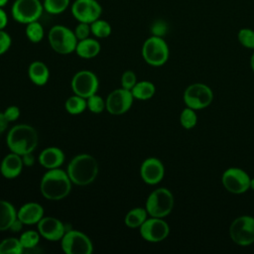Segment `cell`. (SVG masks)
Returning <instances> with one entry per match:
<instances>
[{"mask_svg":"<svg viewBox=\"0 0 254 254\" xmlns=\"http://www.w3.org/2000/svg\"><path fill=\"white\" fill-rule=\"evenodd\" d=\"M61 246L65 254H91L93 252L89 237L75 229L65 231L61 240Z\"/></svg>","mask_w":254,"mask_h":254,"instance_id":"cell-9","label":"cell"},{"mask_svg":"<svg viewBox=\"0 0 254 254\" xmlns=\"http://www.w3.org/2000/svg\"><path fill=\"white\" fill-rule=\"evenodd\" d=\"M250 66H251L252 71L254 72V51H253V53L251 55V58H250Z\"/></svg>","mask_w":254,"mask_h":254,"instance_id":"cell-44","label":"cell"},{"mask_svg":"<svg viewBox=\"0 0 254 254\" xmlns=\"http://www.w3.org/2000/svg\"><path fill=\"white\" fill-rule=\"evenodd\" d=\"M73 32H74L75 37L77 38L78 41L84 40V39H86V38H89V35L91 34L90 24L78 22V24L76 25V27H75V29H74Z\"/></svg>","mask_w":254,"mask_h":254,"instance_id":"cell-37","label":"cell"},{"mask_svg":"<svg viewBox=\"0 0 254 254\" xmlns=\"http://www.w3.org/2000/svg\"><path fill=\"white\" fill-rule=\"evenodd\" d=\"M9 0H0V8H3L4 6H6Z\"/></svg>","mask_w":254,"mask_h":254,"instance_id":"cell-45","label":"cell"},{"mask_svg":"<svg viewBox=\"0 0 254 254\" xmlns=\"http://www.w3.org/2000/svg\"><path fill=\"white\" fill-rule=\"evenodd\" d=\"M39 163L47 170L60 168L64 162V153L58 147H48L44 149L39 157Z\"/></svg>","mask_w":254,"mask_h":254,"instance_id":"cell-20","label":"cell"},{"mask_svg":"<svg viewBox=\"0 0 254 254\" xmlns=\"http://www.w3.org/2000/svg\"><path fill=\"white\" fill-rule=\"evenodd\" d=\"M70 12L77 22L91 24L100 18L102 7L97 0H75L70 6Z\"/></svg>","mask_w":254,"mask_h":254,"instance_id":"cell-14","label":"cell"},{"mask_svg":"<svg viewBox=\"0 0 254 254\" xmlns=\"http://www.w3.org/2000/svg\"><path fill=\"white\" fill-rule=\"evenodd\" d=\"M98 163L93 156L79 154L69 161L66 173L72 184L84 187L94 182L98 175Z\"/></svg>","mask_w":254,"mask_h":254,"instance_id":"cell-2","label":"cell"},{"mask_svg":"<svg viewBox=\"0 0 254 254\" xmlns=\"http://www.w3.org/2000/svg\"><path fill=\"white\" fill-rule=\"evenodd\" d=\"M142 57L151 66L164 65L170 57V49L164 38L151 36L142 46Z\"/></svg>","mask_w":254,"mask_h":254,"instance_id":"cell-6","label":"cell"},{"mask_svg":"<svg viewBox=\"0 0 254 254\" xmlns=\"http://www.w3.org/2000/svg\"><path fill=\"white\" fill-rule=\"evenodd\" d=\"M12 45L11 36L4 30H0V56L5 54Z\"/></svg>","mask_w":254,"mask_h":254,"instance_id":"cell-38","label":"cell"},{"mask_svg":"<svg viewBox=\"0 0 254 254\" xmlns=\"http://www.w3.org/2000/svg\"><path fill=\"white\" fill-rule=\"evenodd\" d=\"M250 176L238 167H230L221 175V184L230 193L241 194L250 189Z\"/></svg>","mask_w":254,"mask_h":254,"instance_id":"cell-11","label":"cell"},{"mask_svg":"<svg viewBox=\"0 0 254 254\" xmlns=\"http://www.w3.org/2000/svg\"><path fill=\"white\" fill-rule=\"evenodd\" d=\"M28 75L34 84L45 85L50 78V70L45 63L35 61L28 67Z\"/></svg>","mask_w":254,"mask_h":254,"instance_id":"cell-21","label":"cell"},{"mask_svg":"<svg viewBox=\"0 0 254 254\" xmlns=\"http://www.w3.org/2000/svg\"><path fill=\"white\" fill-rule=\"evenodd\" d=\"M180 123L182 127L187 130H190L194 128L197 124L196 110L186 106L180 114Z\"/></svg>","mask_w":254,"mask_h":254,"instance_id":"cell-31","label":"cell"},{"mask_svg":"<svg viewBox=\"0 0 254 254\" xmlns=\"http://www.w3.org/2000/svg\"><path fill=\"white\" fill-rule=\"evenodd\" d=\"M20 114H21L20 108L18 106H16V105L8 106L5 109V111H4V115H5V117L7 118V120L9 122L16 121L20 117Z\"/></svg>","mask_w":254,"mask_h":254,"instance_id":"cell-39","label":"cell"},{"mask_svg":"<svg viewBox=\"0 0 254 254\" xmlns=\"http://www.w3.org/2000/svg\"><path fill=\"white\" fill-rule=\"evenodd\" d=\"M70 0H44V10L51 15L64 13L69 6Z\"/></svg>","mask_w":254,"mask_h":254,"instance_id":"cell-29","label":"cell"},{"mask_svg":"<svg viewBox=\"0 0 254 254\" xmlns=\"http://www.w3.org/2000/svg\"><path fill=\"white\" fill-rule=\"evenodd\" d=\"M43 206L34 201L23 204L17 211V217L24 223V225L38 224V222L44 217Z\"/></svg>","mask_w":254,"mask_h":254,"instance_id":"cell-19","label":"cell"},{"mask_svg":"<svg viewBox=\"0 0 254 254\" xmlns=\"http://www.w3.org/2000/svg\"><path fill=\"white\" fill-rule=\"evenodd\" d=\"M40 237L41 234L39 233V231H35V230H27L24 231L21 235H20V242L24 247V250L26 249H33L35 248L38 243L40 242Z\"/></svg>","mask_w":254,"mask_h":254,"instance_id":"cell-32","label":"cell"},{"mask_svg":"<svg viewBox=\"0 0 254 254\" xmlns=\"http://www.w3.org/2000/svg\"><path fill=\"white\" fill-rule=\"evenodd\" d=\"M90 30L91 34L98 39H104L109 37L112 31L110 24L107 21L102 20L100 18L90 24Z\"/></svg>","mask_w":254,"mask_h":254,"instance_id":"cell-30","label":"cell"},{"mask_svg":"<svg viewBox=\"0 0 254 254\" xmlns=\"http://www.w3.org/2000/svg\"><path fill=\"white\" fill-rule=\"evenodd\" d=\"M100 50H101V46L99 42L89 37L77 42L75 53L79 58L89 60V59L95 58L100 53Z\"/></svg>","mask_w":254,"mask_h":254,"instance_id":"cell-22","label":"cell"},{"mask_svg":"<svg viewBox=\"0 0 254 254\" xmlns=\"http://www.w3.org/2000/svg\"><path fill=\"white\" fill-rule=\"evenodd\" d=\"M22 160H23V164L26 167H32L35 164V157L32 153H28L22 156Z\"/></svg>","mask_w":254,"mask_h":254,"instance_id":"cell-40","label":"cell"},{"mask_svg":"<svg viewBox=\"0 0 254 254\" xmlns=\"http://www.w3.org/2000/svg\"><path fill=\"white\" fill-rule=\"evenodd\" d=\"M168 30H169L168 23L162 19H158V20L154 21L150 28L152 36L161 37V38H164L167 35Z\"/></svg>","mask_w":254,"mask_h":254,"instance_id":"cell-35","label":"cell"},{"mask_svg":"<svg viewBox=\"0 0 254 254\" xmlns=\"http://www.w3.org/2000/svg\"><path fill=\"white\" fill-rule=\"evenodd\" d=\"M230 239L239 246H249L254 243V216L240 215L229 226Z\"/></svg>","mask_w":254,"mask_h":254,"instance_id":"cell-8","label":"cell"},{"mask_svg":"<svg viewBox=\"0 0 254 254\" xmlns=\"http://www.w3.org/2000/svg\"><path fill=\"white\" fill-rule=\"evenodd\" d=\"M23 167L22 156L11 152L3 158L0 164V173L4 178L12 180L21 175Z\"/></svg>","mask_w":254,"mask_h":254,"instance_id":"cell-18","label":"cell"},{"mask_svg":"<svg viewBox=\"0 0 254 254\" xmlns=\"http://www.w3.org/2000/svg\"><path fill=\"white\" fill-rule=\"evenodd\" d=\"M140 235L148 242L157 243L165 240L170 234V226L164 218L150 216L139 227Z\"/></svg>","mask_w":254,"mask_h":254,"instance_id":"cell-13","label":"cell"},{"mask_svg":"<svg viewBox=\"0 0 254 254\" xmlns=\"http://www.w3.org/2000/svg\"><path fill=\"white\" fill-rule=\"evenodd\" d=\"M10 122L7 120V118L4 115V112H0V135L7 129L8 124Z\"/></svg>","mask_w":254,"mask_h":254,"instance_id":"cell-42","label":"cell"},{"mask_svg":"<svg viewBox=\"0 0 254 254\" xmlns=\"http://www.w3.org/2000/svg\"><path fill=\"white\" fill-rule=\"evenodd\" d=\"M24 251L19 238L8 237L0 242V254H22Z\"/></svg>","mask_w":254,"mask_h":254,"instance_id":"cell-27","label":"cell"},{"mask_svg":"<svg viewBox=\"0 0 254 254\" xmlns=\"http://www.w3.org/2000/svg\"><path fill=\"white\" fill-rule=\"evenodd\" d=\"M51 48L60 55H68L75 52L77 38L72 30L64 25L53 26L48 33Z\"/></svg>","mask_w":254,"mask_h":254,"instance_id":"cell-5","label":"cell"},{"mask_svg":"<svg viewBox=\"0 0 254 254\" xmlns=\"http://www.w3.org/2000/svg\"><path fill=\"white\" fill-rule=\"evenodd\" d=\"M133 94L131 90L123 87L112 90L106 100V110L112 115H121L126 113L133 104Z\"/></svg>","mask_w":254,"mask_h":254,"instance_id":"cell-15","label":"cell"},{"mask_svg":"<svg viewBox=\"0 0 254 254\" xmlns=\"http://www.w3.org/2000/svg\"><path fill=\"white\" fill-rule=\"evenodd\" d=\"M42 237L49 241H60L65 233V225L62 220L53 216H44L37 224Z\"/></svg>","mask_w":254,"mask_h":254,"instance_id":"cell-17","label":"cell"},{"mask_svg":"<svg viewBox=\"0 0 254 254\" xmlns=\"http://www.w3.org/2000/svg\"><path fill=\"white\" fill-rule=\"evenodd\" d=\"M250 189L254 190V178L250 179Z\"/></svg>","mask_w":254,"mask_h":254,"instance_id":"cell-46","label":"cell"},{"mask_svg":"<svg viewBox=\"0 0 254 254\" xmlns=\"http://www.w3.org/2000/svg\"><path fill=\"white\" fill-rule=\"evenodd\" d=\"M70 86L74 94L88 98L97 92L99 80L93 71L82 69L72 76Z\"/></svg>","mask_w":254,"mask_h":254,"instance_id":"cell-12","label":"cell"},{"mask_svg":"<svg viewBox=\"0 0 254 254\" xmlns=\"http://www.w3.org/2000/svg\"><path fill=\"white\" fill-rule=\"evenodd\" d=\"M8 24V15L3 8H0V30H4Z\"/></svg>","mask_w":254,"mask_h":254,"instance_id":"cell-41","label":"cell"},{"mask_svg":"<svg viewBox=\"0 0 254 254\" xmlns=\"http://www.w3.org/2000/svg\"><path fill=\"white\" fill-rule=\"evenodd\" d=\"M121 87L131 90L137 83V76L133 70H126L121 75Z\"/></svg>","mask_w":254,"mask_h":254,"instance_id":"cell-36","label":"cell"},{"mask_svg":"<svg viewBox=\"0 0 254 254\" xmlns=\"http://www.w3.org/2000/svg\"><path fill=\"white\" fill-rule=\"evenodd\" d=\"M25 34L30 42L37 44L44 39L45 30L39 21H34L26 25Z\"/></svg>","mask_w":254,"mask_h":254,"instance_id":"cell-28","label":"cell"},{"mask_svg":"<svg viewBox=\"0 0 254 254\" xmlns=\"http://www.w3.org/2000/svg\"><path fill=\"white\" fill-rule=\"evenodd\" d=\"M174 205L172 191L167 188H158L148 195L145 208L150 216L165 218L173 211Z\"/></svg>","mask_w":254,"mask_h":254,"instance_id":"cell-4","label":"cell"},{"mask_svg":"<svg viewBox=\"0 0 254 254\" xmlns=\"http://www.w3.org/2000/svg\"><path fill=\"white\" fill-rule=\"evenodd\" d=\"M71 181L66 172L57 168L48 170L40 183L42 195L49 200H61L68 195Z\"/></svg>","mask_w":254,"mask_h":254,"instance_id":"cell-1","label":"cell"},{"mask_svg":"<svg viewBox=\"0 0 254 254\" xmlns=\"http://www.w3.org/2000/svg\"><path fill=\"white\" fill-rule=\"evenodd\" d=\"M213 97L212 89L207 84L201 82L190 84L186 87L183 94L186 106L196 111L208 107L212 103Z\"/></svg>","mask_w":254,"mask_h":254,"instance_id":"cell-7","label":"cell"},{"mask_svg":"<svg viewBox=\"0 0 254 254\" xmlns=\"http://www.w3.org/2000/svg\"><path fill=\"white\" fill-rule=\"evenodd\" d=\"M38 132L28 124H18L13 126L6 138L7 146L11 152L23 156L34 152L38 145Z\"/></svg>","mask_w":254,"mask_h":254,"instance_id":"cell-3","label":"cell"},{"mask_svg":"<svg viewBox=\"0 0 254 254\" xmlns=\"http://www.w3.org/2000/svg\"><path fill=\"white\" fill-rule=\"evenodd\" d=\"M64 108L66 112L71 115L81 114L87 108L86 98L76 94L69 96L64 102Z\"/></svg>","mask_w":254,"mask_h":254,"instance_id":"cell-26","label":"cell"},{"mask_svg":"<svg viewBox=\"0 0 254 254\" xmlns=\"http://www.w3.org/2000/svg\"><path fill=\"white\" fill-rule=\"evenodd\" d=\"M237 40L242 47L254 51V30L241 28L237 33Z\"/></svg>","mask_w":254,"mask_h":254,"instance_id":"cell-33","label":"cell"},{"mask_svg":"<svg viewBox=\"0 0 254 254\" xmlns=\"http://www.w3.org/2000/svg\"><path fill=\"white\" fill-rule=\"evenodd\" d=\"M86 103H87V109L95 114L101 113L106 109V104L105 100L98 94H93L86 98Z\"/></svg>","mask_w":254,"mask_h":254,"instance_id":"cell-34","label":"cell"},{"mask_svg":"<svg viewBox=\"0 0 254 254\" xmlns=\"http://www.w3.org/2000/svg\"><path fill=\"white\" fill-rule=\"evenodd\" d=\"M16 218L17 210L15 206L7 200L0 199V231L9 230Z\"/></svg>","mask_w":254,"mask_h":254,"instance_id":"cell-23","label":"cell"},{"mask_svg":"<svg viewBox=\"0 0 254 254\" xmlns=\"http://www.w3.org/2000/svg\"><path fill=\"white\" fill-rule=\"evenodd\" d=\"M23 225H24V223L17 217L16 220H15V221L12 223V225L10 226L9 230H11L12 232H19V231L22 229Z\"/></svg>","mask_w":254,"mask_h":254,"instance_id":"cell-43","label":"cell"},{"mask_svg":"<svg viewBox=\"0 0 254 254\" xmlns=\"http://www.w3.org/2000/svg\"><path fill=\"white\" fill-rule=\"evenodd\" d=\"M134 99L148 100L152 98L156 93V86L149 80L137 81L134 87L131 89Z\"/></svg>","mask_w":254,"mask_h":254,"instance_id":"cell-24","label":"cell"},{"mask_svg":"<svg viewBox=\"0 0 254 254\" xmlns=\"http://www.w3.org/2000/svg\"><path fill=\"white\" fill-rule=\"evenodd\" d=\"M140 176L143 182L150 186L159 184L165 176V167L162 161L155 157H149L143 161L140 167Z\"/></svg>","mask_w":254,"mask_h":254,"instance_id":"cell-16","label":"cell"},{"mask_svg":"<svg viewBox=\"0 0 254 254\" xmlns=\"http://www.w3.org/2000/svg\"><path fill=\"white\" fill-rule=\"evenodd\" d=\"M44 11L40 0H15L11 12L13 19L21 24H29L38 21Z\"/></svg>","mask_w":254,"mask_h":254,"instance_id":"cell-10","label":"cell"},{"mask_svg":"<svg viewBox=\"0 0 254 254\" xmlns=\"http://www.w3.org/2000/svg\"><path fill=\"white\" fill-rule=\"evenodd\" d=\"M148 212L145 207H134L125 215V224L130 228H139L148 218Z\"/></svg>","mask_w":254,"mask_h":254,"instance_id":"cell-25","label":"cell"}]
</instances>
